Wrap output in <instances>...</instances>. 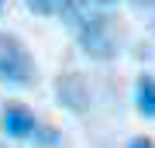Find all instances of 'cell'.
Masks as SVG:
<instances>
[{
  "mask_svg": "<svg viewBox=\"0 0 155 148\" xmlns=\"http://www.w3.org/2000/svg\"><path fill=\"white\" fill-rule=\"evenodd\" d=\"M59 17L76 31V41L86 55L104 59V62L117 55V38H114L110 17L104 11H97V7H90V0H66Z\"/></svg>",
  "mask_w": 155,
  "mask_h": 148,
  "instance_id": "6da1fadb",
  "label": "cell"
},
{
  "mask_svg": "<svg viewBox=\"0 0 155 148\" xmlns=\"http://www.w3.org/2000/svg\"><path fill=\"white\" fill-rule=\"evenodd\" d=\"M35 76H38V69H35L28 45L17 35L4 31L0 35V83L4 86H28V83H35Z\"/></svg>",
  "mask_w": 155,
  "mask_h": 148,
  "instance_id": "7a4b0ae2",
  "label": "cell"
},
{
  "mask_svg": "<svg viewBox=\"0 0 155 148\" xmlns=\"http://www.w3.org/2000/svg\"><path fill=\"white\" fill-rule=\"evenodd\" d=\"M55 100L66 110H72V114H86L90 110V83L83 72H59L55 79Z\"/></svg>",
  "mask_w": 155,
  "mask_h": 148,
  "instance_id": "3957f363",
  "label": "cell"
},
{
  "mask_svg": "<svg viewBox=\"0 0 155 148\" xmlns=\"http://www.w3.org/2000/svg\"><path fill=\"white\" fill-rule=\"evenodd\" d=\"M35 124H38V117H35L31 107H24V104H4L0 127H4L7 138H31Z\"/></svg>",
  "mask_w": 155,
  "mask_h": 148,
  "instance_id": "277c9868",
  "label": "cell"
},
{
  "mask_svg": "<svg viewBox=\"0 0 155 148\" xmlns=\"http://www.w3.org/2000/svg\"><path fill=\"white\" fill-rule=\"evenodd\" d=\"M134 107L141 117L155 121V76H148V72H141L134 83Z\"/></svg>",
  "mask_w": 155,
  "mask_h": 148,
  "instance_id": "5b68a950",
  "label": "cell"
},
{
  "mask_svg": "<svg viewBox=\"0 0 155 148\" xmlns=\"http://www.w3.org/2000/svg\"><path fill=\"white\" fill-rule=\"evenodd\" d=\"M31 138H35V148H59L62 145V134L55 131V127H48V124H35V131H31Z\"/></svg>",
  "mask_w": 155,
  "mask_h": 148,
  "instance_id": "8992f818",
  "label": "cell"
},
{
  "mask_svg": "<svg viewBox=\"0 0 155 148\" xmlns=\"http://www.w3.org/2000/svg\"><path fill=\"white\" fill-rule=\"evenodd\" d=\"M24 4H28V11L38 14V17H59L66 0H24Z\"/></svg>",
  "mask_w": 155,
  "mask_h": 148,
  "instance_id": "52a82bcc",
  "label": "cell"
},
{
  "mask_svg": "<svg viewBox=\"0 0 155 148\" xmlns=\"http://www.w3.org/2000/svg\"><path fill=\"white\" fill-rule=\"evenodd\" d=\"M134 7H138V11L145 14V17H155V0H131Z\"/></svg>",
  "mask_w": 155,
  "mask_h": 148,
  "instance_id": "ba28073f",
  "label": "cell"
},
{
  "mask_svg": "<svg viewBox=\"0 0 155 148\" xmlns=\"http://www.w3.org/2000/svg\"><path fill=\"white\" fill-rule=\"evenodd\" d=\"M127 148H155V141H152V138H131Z\"/></svg>",
  "mask_w": 155,
  "mask_h": 148,
  "instance_id": "9c48e42d",
  "label": "cell"
},
{
  "mask_svg": "<svg viewBox=\"0 0 155 148\" xmlns=\"http://www.w3.org/2000/svg\"><path fill=\"white\" fill-rule=\"evenodd\" d=\"M4 7H7V0H0V14H4Z\"/></svg>",
  "mask_w": 155,
  "mask_h": 148,
  "instance_id": "30bf717a",
  "label": "cell"
},
{
  "mask_svg": "<svg viewBox=\"0 0 155 148\" xmlns=\"http://www.w3.org/2000/svg\"><path fill=\"white\" fill-rule=\"evenodd\" d=\"M104 4H110V0H104Z\"/></svg>",
  "mask_w": 155,
  "mask_h": 148,
  "instance_id": "8fae6325",
  "label": "cell"
},
{
  "mask_svg": "<svg viewBox=\"0 0 155 148\" xmlns=\"http://www.w3.org/2000/svg\"><path fill=\"white\" fill-rule=\"evenodd\" d=\"M0 148H4V145H0Z\"/></svg>",
  "mask_w": 155,
  "mask_h": 148,
  "instance_id": "7c38bea8",
  "label": "cell"
}]
</instances>
